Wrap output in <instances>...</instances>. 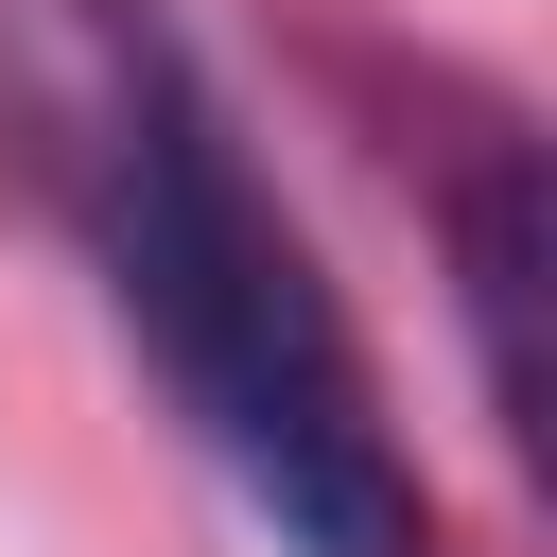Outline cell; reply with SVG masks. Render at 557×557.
Here are the masks:
<instances>
[{"label":"cell","mask_w":557,"mask_h":557,"mask_svg":"<svg viewBox=\"0 0 557 557\" xmlns=\"http://www.w3.org/2000/svg\"><path fill=\"white\" fill-rule=\"evenodd\" d=\"M35 157H52L70 244L104 261V313L139 331L191 453L244 487V522L278 557H453L435 487L383 418V366L313 261V226L261 191L174 0H35Z\"/></svg>","instance_id":"obj_1"},{"label":"cell","mask_w":557,"mask_h":557,"mask_svg":"<svg viewBox=\"0 0 557 557\" xmlns=\"http://www.w3.org/2000/svg\"><path fill=\"white\" fill-rule=\"evenodd\" d=\"M453 313L487 366V435L540 453V174H522V139H487L453 174Z\"/></svg>","instance_id":"obj_2"}]
</instances>
